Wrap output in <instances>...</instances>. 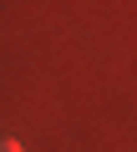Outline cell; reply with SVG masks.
I'll return each instance as SVG.
<instances>
[{"label": "cell", "mask_w": 137, "mask_h": 152, "mask_svg": "<svg viewBox=\"0 0 137 152\" xmlns=\"http://www.w3.org/2000/svg\"><path fill=\"white\" fill-rule=\"evenodd\" d=\"M0 152H21V142H10V137H0Z\"/></svg>", "instance_id": "1"}]
</instances>
